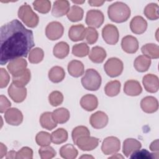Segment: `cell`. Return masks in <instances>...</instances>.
<instances>
[{
	"label": "cell",
	"mask_w": 159,
	"mask_h": 159,
	"mask_svg": "<svg viewBox=\"0 0 159 159\" xmlns=\"http://www.w3.org/2000/svg\"><path fill=\"white\" fill-rule=\"evenodd\" d=\"M89 58L95 63H102L106 57V52L101 47L95 46L93 47L89 52Z\"/></svg>",
	"instance_id": "cell-25"
},
{
	"label": "cell",
	"mask_w": 159,
	"mask_h": 159,
	"mask_svg": "<svg viewBox=\"0 0 159 159\" xmlns=\"http://www.w3.org/2000/svg\"><path fill=\"white\" fill-rule=\"evenodd\" d=\"M31 78V73L29 69L26 68L22 73L12 76V83L19 87H25L30 81Z\"/></svg>",
	"instance_id": "cell-30"
},
{
	"label": "cell",
	"mask_w": 159,
	"mask_h": 159,
	"mask_svg": "<svg viewBox=\"0 0 159 159\" xmlns=\"http://www.w3.org/2000/svg\"><path fill=\"white\" fill-rule=\"evenodd\" d=\"M70 52L69 45L65 42H60L53 47V55L60 59L65 58L68 55Z\"/></svg>",
	"instance_id": "cell-31"
},
{
	"label": "cell",
	"mask_w": 159,
	"mask_h": 159,
	"mask_svg": "<svg viewBox=\"0 0 159 159\" xmlns=\"http://www.w3.org/2000/svg\"><path fill=\"white\" fill-rule=\"evenodd\" d=\"M59 152L60 156L65 159H74L76 158L78 154L77 149L70 143L63 145L60 148Z\"/></svg>",
	"instance_id": "cell-33"
},
{
	"label": "cell",
	"mask_w": 159,
	"mask_h": 159,
	"mask_svg": "<svg viewBox=\"0 0 159 159\" xmlns=\"http://www.w3.org/2000/svg\"><path fill=\"white\" fill-rule=\"evenodd\" d=\"M33 158V151L28 147H24L16 153V158L31 159Z\"/></svg>",
	"instance_id": "cell-47"
},
{
	"label": "cell",
	"mask_w": 159,
	"mask_h": 159,
	"mask_svg": "<svg viewBox=\"0 0 159 159\" xmlns=\"http://www.w3.org/2000/svg\"><path fill=\"white\" fill-rule=\"evenodd\" d=\"M33 6L39 12L47 14L51 9V2L48 0H37L33 2Z\"/></svg>",
	"instance_id": "cell-40"
},
{
	"label": "cell",
	"mask_w": 159,
	"mask_h": 159,
	"mask_svg": "<svg viewBox=\"0 0 159 159\" xmlns=\"http://www.w3.org/2000/svg\"><path fill=\"white\" fill-rule=\"evenodd\" d=\"M142 53L143 55L150 59H157L159 58V47L153 43H146L141 48Z\"/></svg>",
	"instance_id": "cell-27"
},
{
	"label": "cell",
	"mask_w": 159,
	"mask_h": 159,
	"mask_svg": "<svg viewBox=\"0 0 159 159\" xmlns=\"http://www.w3.org/2000/svg\"><path fill=\"white\" fill-rule=\"evenodd\" d=\"M68 137V132L63 128H59L51 134L52 142L59 145L65 142Z\"/></svg>",
	"instance_id": "cell-34"
},
{
	"label": "cell",
	"mask_w": 159,
	"mask_h": 159,
	"mask_svg": "<svg viewBox=\"0 0 159 159\" xmlns=\"http://www.w3.org/2000/svg\"><path fill=\"white\" fill-rule=\"evenodd\" d=\"M120 142L119 139L114 136L105 138L102 141L101 150L106 155H113L120 150Z\"/></svg>",
	"instance_id": "cell-6"
},
{
	"label": "cell",
	"mask_w": 159,
	"mask_h": 159,
	"mask_svg": "<svg viewBox=\"0 0 159 159\" xmlns=\"http://www.w3.org/2000/svg\"><path fill=\"white\" fill-rule=\"evenodd\" d=\"M0 88H4L7 86L10 81V76L7 71L2 68H0Z\"/></svg>",
	"instance_id": "cell-48"
},
{
	"label": "cell",
	"mask_w": 159,
	"mask_h": 159,
	"mask_svg": "<svg viewBox=\"0 0 159 159\" xmlns=\"http://www.w3.org/2000/svg\"><path fill=\"white\" fill-rule=\"evenodd\" d=\"M158 152H153L150 153L146 149L137 150L133 152L130 155V158L134 159H153L156 158L158 159L159 157Z\"/></svg>",
	"instance_id": "cell-38"
},
{
	"label": "cell",
	"mask_w": 159,
	"mask_h": 159,
	"mask_svg": "<svg viewBox=\"0 0 159 159\" xmlns=\"http://www.w3.org/2000/svg\"><path fill=\"white\" fill-rule=\"evenodd\" d=\"M40 124L43 128L48 130H52L57 126V123L55 121L51 112H45L41 114Z\"/></svg>",
	"instance_id": "cell-26"
},
{
	"label": "cell",
	"mask_w": 159,
	"mask_h": 159,
	"mask_svg": "<svg viewBox=\"0 0 159 159\" xmlns=\"http://www.w3.org/2000/svg\"><path fill=\"white\" fill-rule=\"evenodd\" d=\"M143 13L148 19L151 20H157L159 17L158 5L153 2L148 4L144 8Z\"/></svg>",
	"instance_id": "cell-37"
},
{
	"label": "cell",
	"mask_w": 159,
	"mask_h": 159,
	"mask_svg": "<svg viewBox=\"0 0 159 159\" xmlns=\"http://www.w3.org/2000/svg\"><path fill=\"white\" fill-rule=\"evenodd\" d=\"M16 152L14 151V150H11L10 152H9L7 154L6 158H16Z\"/></svg>",
	"instance_id": "cell-53"
},
{
	"label": "cell",
	"mask_w": 159,
	"mask_h": 159,
	"mask_svg": "<svg viewBox=\"0 0 159 159\" xmlns=\"http://www.w3.org/2000/svg\"><path fill=\"white\" fill-rule=\"evenodd\" d=\"M90 135V132L89 129L83 125H80L75 127L71 132V137L74 143H76V140L81 137Z\"/></svg>",
	"instance_id": "cell-43"
},
{
	"label": "cell",
	"mask_w": 159,
	"mask_h": 159,
	"mask_svg": "<svg viewBox=\"0 0 159 159\" xmlns=\"http://www.w3.org/2000/svg\"><path fill=\"white\" fill-rule=\"evenodd\" d=\"M7 154V147L2 143H0V158H2Z\"/></svg>",
	"instance_id": "cell-51"
},
{
	"label": "cell",
	"mask_w": 159,
	"mask_h": 159,
	"mask_svg": "<svg viewBox=\"0 0 159 159\" xmlns=\"http://www.w3.org/2000/svg\"><path fill=\"white\" fill-rule=\"evenodd\" d=\"M69 10V1L66 0H57L53 2L52 14L55 17H60L67 14Z\"/></svg>",
	"instance_id": "cell-18"
},
{
	"label": "cell",
	"mask_w": 159,
	"mask_h": 159,
	"mask_svg": "<svg viewBox=\"0 0 159 159\" xmlns=\"http://www.w3.org/2000/svg\"><path fill=\"white\" fill-rule=\"evenodd\" d=\"M55 121L57 124H64L66 122L70 117L69 111L65 107H60L54 110L52 112Z\"/></svg>",
	"instance_id": "cell-32"
},
{
	"label": "cell",
	"mask_w": 159,
	"mask_h": 159,
	"mask_svg": "<svg viewBox=\"0 0 159 159\" xmlns=\"http://www.w3.org/2000/svg\"><path fill=\"white\" fill-rule=\"evenodd\" d=\"M39 153L42 159H50L55 157L57 154L56 151L50 145L40 147L39 150Z\"/></svg>",
	"instance_id": "cell-45"
},
{
	"label": "cell",
	"mask_w": 159,
	"mask_h": 159,
	"mask_svg": "<svg viewBox=\"0 0 159 159\" xmlns=\"http://www.w3.org/2000/svg\"><path fill=\"white\" fill-rule=\"evenodd\" d=\"M140 107L142 111L146 113H153L158 109V102L153 96H146L142 99Z\"/></svg>",
	"instance_id": "cell-19"
},
{
	"label": "cell",
	"mask_w": 159,
	"mask_h": 159,
	"mask_svg": "<svg viewBox=\"0 0 159 159\" xmlns=\"http://www.w3.org/2000/svg\"><path fill=\"white\" fill-rule=\"evenodd\" d=\"M121 47L127 53H135L139 49V42L136 37L128 35L122 38Z\"/></svg>",
	"instance_id": "cell-15"
},
{
	"label": "cell",
	"mask_w": 159,
	"mask_h": 159,
	"mask_svg": "<svg viewBox=\"0 0 159 159\" xmlns=\"http://www.w3.org/2000/svg\"><path fill=\"white\" fill-rule=\"evenodd\" d=\"M27 66V61L23 58H19L9 61L7 66V68L12 76H16L24 72Z\"/></svg>",
	"instance_id": "cell-14"
},
{
	"label": "cell",
	"mask_w": 159,
	"mask_h": 159,
	"mask_svg": "<svg viewBox=\"0 0 159 159\" xmlns=\"http://www.w3.org/2000/svg\"><path fill=\"white\" fill-rule=\"evenodd\" d=\"M85 27L83 24L73 25L68 30V37L73 42L83 40L84 39Z\"/></svg>",
	"instance_id": "cell-23"
},
{
	"label": "cell",
	"mask_w": 159,
	"mask_h": 159,
	"mask_svg": "<svg viewBox=\"0 0 159 159\" xmlns=\"http://www.w3.org/2000/svg\"><path fill=\"white\" fill-rule=\"evenodd\" d=\"M123 158L124 157L122 155H119V154H116V155H113V156H112L111 157H109V158Z\"/></svg>",
	"instance_id": "cell-54"
},
{
	"label": "cell",
	"mask_w": 159,
	"mask_h": 159,
	"mask_svg": "<svg viewBox=\"0 0 159 159\" xmlns=\"http://www.w3.org/2000/svg\"><path fill=\"white\" fill-rule=\"evenodd\" d=\"M131 31L135 34H142L147 29V22L140 16L134 17L130 22Z\"/></svg>",
	"instance_id": "cell-17"
},
{
	"label": "cell",
	"mask_w": 159,
	"mask_h": 159,
	"mask_svg": "<svg viewBox=\"0 0 159 159\" xmlns=\"http://www.w3.org/2000/svg\"><path fill=\"white\" fill-rule=\"evenodd\" d=\"M35 141L37 145L41 147L50 145L52 142L51 134L47 132L40 131L36 135Z\"/></svg>",
	"instance_id": "cell-42"
},
{
	"label": "cell",
	"mask_w": 159,
	"mask_h": 159,
	"mask_svg": "<svg viewBox=\"0 0 159 159\" xmlns=\"http://www.w3.org/2000/svg\"><path fill=\"white\" fill-rule=\"evenodd\" d=\"M108 116L102 111H97L91 114L89 118L91 125L96 129H100L105 127L108 123Z\"/></svg>",
	"instance_id": "cell-13"
},
{
	"label": "cell",
	"mask_w": 159,
	"mask_h": 159,
	"mask_svg": "<svg viewBox=\"0 0 159 159\" xmlns=\"http://www.w3.org/2000/svg\"><path fill=\"white\" fill-rule=\"evenodd\" d=\"M85 1H72V2L73 3H76V4H83L84 2Z\"/></svg>",
	"instance_id": "cell-55"
},
{
	"label": "cell",
	"mask_w": 159,
	"mask_h": 159,
	"mask_svg": "<svg viewBox=\"0 0 159 159\" xmlns=\"http://www.w3.org/2000/svg\"><path fill=\"white\" fill-rule=\"evenodd\" d=\"M99 139L90 135L80 137L75 143L83 151H91L96 148L99 144Z\"/></svg>",
	"instance_id": "cell-10"
},
{
	"label": "cell",
	"mask_w": 159,
	"mask_h": 159,
	"mask_svg": "<svg viewBox=\"0 0 159 159\" xmlns=\"http://www.w3.org/2000/svg\"><path fill=\"white\" fill-rule=\"evenodd\" d=\"M104 69L106 73L111 78L119 76L123 71V62L117 58L112 57L109 58L104 65Z\"/></svg>",
	"instance_id": "cell-5"
},
{
	"label": "cell",
	"mask_w": 159,
	"mask_h": 159,
	"mask_svg": "<svg viewBox=\"0 0 159 159\" xmlns=\"http://www.w3.org/2000/svg\"><path fill=\"white\" fill-rule=\"evenodd\" d=\"M80 105L87 111H93L98 106V100L96 96L91 94H87L83 96L80 100Z\"/></svg>",
	"instance_id": "cell-22"
},
{
	"label": "cell",
	"mask_w": 159,
	"mask_h": 159,
	"mask_svg": "<svg viewBox=\"0 0 159 159\" xmlns=\"http://www.w3.org/2000/svg\"><path fill=\"white\" fill-rule=\"evenodd\" d=\"M142 83L145 90L149 93H154L159 89V80L157 76L153 74H147L142 79Z\"/></svg>",
	"instance_id": "cell-16"
},
{
	"label": "cell",
	"mask_w": 159,
	"mask_h": 159,
	"mask_svg": "<svg viewBox=\"0 0 159 159\" xmlns=\"http://www.w3.org/2000/svg\"><path fill=\"white\" fill-rule=\"evenodd\" d=\"M150 150L153 152H158L159 151V145H158V140L156 139L153 141L150 145Z\"/></svg>",
	"instance_id": "cell-50"
},
{
	"label": "cell",
	"mask_w": 159,
	"mask_h": 159,
	"mask_svg": "<svg viewBox=\"0 0 159 159\" xmlns=\"http://www.w3.org/2000/svg\"><path fill=\"white\" fill-rule=\"evenodd\" d=\"M35 45L33 32L18 20L2 25L0 29V64L21 57H27Z\"/></svg>",
	"instance_id": "cell-1"
},
{
	"label": "cell",
	"mask_w": 159,
	"mask_h": 159,
	"mask_svg": "<svg viewBox=\"0 0 159 159\" xmlns=\"http://www.w3.org/2000/svg\"><path fill=\"white\" fill-rule=\"evenodd\" d=\"M124 92L128 96H137L142 92V88L138 81L130 80L125 83Z\"/></svg>",
	"instance_id": "cell-21"
},
{
	"label": "cell",
	"mask_w": 159,
	"mask_h": 159,
	"mask_svg": "<svg viewBox=\"0 0 159 159\" xmlns=\"http://www.w3.org/2000/svg\"><path fill=\"white\" fill-rule=\"evenodd\" d=\"M44 53L42 48L35 47L31 50L29 54V61L33 64H37L41 62L43 58Z\"/></svg>",
	"instance_id": "cell-39"
},
{
	"label": "cell",
	"mask_w": 159,
	"mask_h": 159,
	"mask_svg": "<svg viewBox=\"0 0 159 159\" xmlns=\"http://www.w3.org/2000/svg\"><path fill=\"white\" fill-rule=\"evenodd\" d=\"M81 84L83 88L89 91H97L101 84V76L94 69H87L82 77Z\"/></svg>",
	"instance_id": "cell-3"
},
{
	"label": "cell",
	"mask_w": 159,
	"mask_h": 159,
	"mask_svg": "<svg viewBox=\"0 0 159 159\" xmlns=\"http://www.w3.org/2000/svg\"><path fill=\"white\" fill-rule=\"evenodd\" d=\"M48 78L49 80L54 83H58L63 81L65 77V72L63 68L59 66H53L48 71Z\"/></svg>",
	"instance_id": "cell-29"
},
{
	"label": "cell",
	"mask_w": 159,
	"mask_h": 159,
	"mask_svg": "<svg viewBox=\"0 0 159 159\" xmlns=\"http://www.w3.org/2000/svg\"><path fill=\"white\" fill-rule=\"evenodd\" d=\"M83 14L84 11L81 7L77 5H73L70 9L66 16L71 22H75L82 20Z\"/></svg>",
	"instance_id": "cell-36"
},
{
	"label": "cell",
	"mask_w": 159,
	"mask_h": 159,
	"mask_svg": "<svg viewBox=\"0 0 159 159\" xmlns=\"http://www.w3.org/2000/svg\"><path fill=\"white\" fill-rule=\"evenodd\" d=\"M120 87L121 84L119 81H111L106 84L104 87V91L107 96L114 97L117 96L120 93Z\"/></svg>",
	"instance_id": "cell-35"
},
{
	"label": "cell",
	"mask_w": 159,
	"mask_h": 159,
	"mask_svg": "<svg viewBox=\"0 0 159 159\" xmlns=\"http://www.w3.org/2000/svg\"><path fill=\"white\" fill-rule=\"evenodd\" d=\"M105 2L104 1H88V3L91 6L99 7L102 6Z\"/></svg>",
	"instance_id": "cell-52"
},
{
	"label": "cell",
	"mask_w": 159,
	"mask_h": 159,
	"mask_svg": "<svg viewBox=\"0 0 159 159\" xmlns=\"http://www.w3.org/2000/svg\"><path fill=\"white\" fill-rule=\"evenodd\" d=\"M151 60L145 55H139L134 60V66L139 72L147 71L150 66Z\"/></svg>",
	"instance_id": "cell-28"
},
{
	"label": "cell",
	"mask_w": 159,
	"mask_h": 159,
	"mask_svg": "<svg viewBox=\"0 0 159 159\" xmlns=\"http://www.w3.org/2000/svg\"><path fill=\"white\" fill-rule=\"evenodd\" d=\"M11 106V102L4 95L0 96V112L3 113L6 112Z\"/></svg>",
	"instance_id": "cell-49"
},
{
	"label": "cell",
	"mask_w": 159,
	"mask_h": 159,
	"mask_svg": "<svg viewBox=\"0 0 159 159\" xmlns=\"http://www.w3.org/2000/svg\"><path fill=\"white\" fill-rule=\"evenodd\" d=\"M109 19L116 23L127 21L130 16V9L124 2L117 1L111 4L107 9Z\"/></svg>",
	"instance_id": "cell-2"
},
{
	"label": "cell",
	"mask_w": 159,
	"mask_h": 159,
	"mask_svg": "<svg viewBox=\"0 0 159 159\" xmlns=\"http://www.w3.org/2000/svg\"><path fill=\"white\" fill-rule=\"evenodd\" d=\"M89 48L86 43L75 44L72 48V53L78 57H84L89 54Z\"/></svg>",
	"instance_id": "cell-41"
},
{
	"label": "cell",
	"mask_w": 159,
	"mask_h": 159,
	"mask_svg": "<svg viewBox=\"0 0 159 159\" xmlns=\"http://www.w3.org/2000/svg\"><path fill=\"white\" fill-rule=\"evenodd\" d=\"M6 122L11 125L17 126L23 121V115L22 112L16 107L9 108L4 113Z\"/></svg>",
	"instance_id": "cell-11"
},
{
	"label": "cell",
	"mask_w": 159,
	"mask_h": 159,
	"mask_svg": "<svg viewBox=\"0 0 159 159\" xmlns=\"http://www.w3.org/2000/svg\"><path fill=\"white\" fill-rule=\"evenodd\" d=\"M104 16L103 13L98 9H91L86 13V24L90 27L99 28L103 24Z\"/></svg>",
	"instance_id": "cell-8"
},
{
	"label": "cell",
	"mask_w": 159,
	"mask_h": 159,
	"mask_svg": "<svg viewBox=\"0 0 159 159\" xmlns=\"http://www.w3.org/2000/svg\"><path fill=\"white\" fill-rule=\"evenodd\" d=\"M64 32L63 25L57 21L48 24L45 28V35L50 40H56L61 38Z\"/></svg>",
	"instance_id": "cell-9"
},
{
	"label": "cell",
	"mask_w": 159,
	"mask_h": 159,
	"mask_svg": "<svg viewBox=\"0 0 159 159\" xmlns=\"http://www.w3.org/2000/svg\"><path fill=\"white\" fill-rule=\"evenodd\" d=\"M141 143L135 139H126L123 142L122 152L126 157H129L133 152L140 149Z\"/></svg>",
	"instance_id": "cell-20"
},
{
	"label": "cell",
	"mask_w": 159,
	"mask_h": 159,
	"mask_svg": "<svg viewBox=\"0 0 159 159\" xmlns=\"http://www.w3.org/2000/svg\"><path fill=\"white\" fill-rule=\"evenodd\" d=\"M102 37L106 43L116 45L119 40V34L117 27L112 24H106L102 30Z\"/></svg>",
	"instance_id": "cell-7"
},
{
	"label": "cell",
	"mask_w": 159,
	"mask_h": 159,
	"mask_svg": "<svg viewBox=\"0 0 159 159\" xmlns=\"http://www.w3.org/2000/svg\"><path fill=\"white\" fill-rule=\"evenodd\" d=\"M9 97L17 103L23 102L27 96V89L25 87H19L12 83L7 90Z\"/></svg>",
	"instance_id": "cell-12"
},
{
	"label": "cell",
	"mask_w": 159,
	"mask_h": 159,
	"mask_svg": "<svg viewBox=\"0 0 159 159\" xmlns=\"http://www.w3.org/2000/svg\"><path fill=\"white\" fill-rule=\"evenodd\" d=\"M98 39V31L93 27H88L85 28L84 32V39L86 42L90 45L94 44L96 42Z\"/></svg>",
	"instance_id": "cell-44"
},
{
	"label": "cell",
	"mask_w": 159,
	"mask_h": 159,
	"mask_svg": "<svg viewBox=\"0 0 159 159\" xmlns=\"http://www.w3.org/2000/svg\"><path fill=\"white\" fill-rule=\"evenodd\" d=\"M81 158H93V157H92V156H90V155H83V156H81V157H80Z\"/></svg>",
	"instance_id": "cell-56"
},
{
	"label": "cell",
	"mask_w": 159,
	"mask_h": 159,
	"mask_svg": "<svg viewBox=\"0 0 159 159\" xmlns=\"http://www.w3.org/2000/svg\"><path fill=\"white\" fill-rule=\"evenodd\" d=\"M17 15L19 18L29 27L34 28L39 24V16L33 11L31 7L26 3L19 8Z\"/></svg>",
	"instance_id": "cell-4"
},
{
	"label": "cell",
	"mask_w": 159,
	"mask_h": 159,
	"mask_svg": "<svg viewBox=\"0 0 159 159\" xmlns=\"http://www.w3.org/2000/svg\"><path fill=\"white\" fill-rule=\"evenodd\" d=\"M48 101L52 106H58L63 102V96L61 92L53 91L48 96Z\"/></svg>",
	"instance_id": "cell-46"
},
{
	"label": "cell",
	"mask_w": 159,
	"mask_h": 159,
	"mask_svg": "<svg viewBox=\"0 0 159 159\" xmlns=\"http://www.w3.org/2000/svg\"><path fill=\"white\" fill-rule=\"evenodd\" d=\"M67 69L69 74L75 78H78L82 76L84 71V67L83 63L76 60L70 61Z\"/></svg>",
	"instance_id": "cell-24"
}]
</instances>
